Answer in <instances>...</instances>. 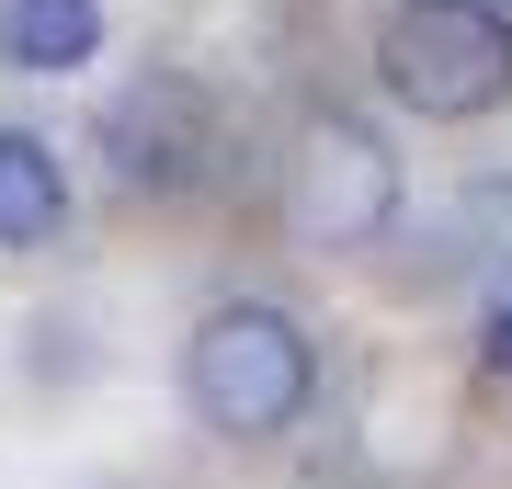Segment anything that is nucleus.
I'll return each instance as SVG.
<instances>
[{"label": "nucleus", "mask_w": 512, "mask_h": 489, "mask_svg": "<svg viewBox=\"0 0 512 489\" xmlns=\"http://www.w3.org/2000/svg\"><path fill=\"white\" fill-rule=\"evenodd\" d=\"M501 12H512V0H501Z\"/></svg>", "instance_id": "6e6552de"}, {"label": "nucleus", "mask_w": 512, "mask_h": 489, "mask_svg": "<svg viewBox=\"0 0 512 489\" xmlns=\"http://www.w3.org/2000/svg\"><path fill=\"white\" fill-rule=\"evenodd\" d=\"M285 217L308 251H376L399 228V148H387L365 114L319 103L296 126V160H285Z\"/></svg>", "instance_id": "7ed1b4c3"}, {"label": "nucleus", "mask_w": 512, "mask_h": 489, "mask_svg": "<svg viewBox=\"0 0 512 489\" xmlns=\"http://www.w3.org/2000/svg\"><path fill=\"white\" fill-rule=\"evenodd\" d=\"M103 148H114V182L126 194H205L228 171V114L183 69H148V80H126L103 103Z\"/></svg>", "instance_id": "20e7f679"}, {"label": "nucleus", "mask_w": 512, "mask_h": 489, "mask_svg": "<svg viewBox=\"0 0 512 489\" xmlns=\"http://www.w3.org/2000/svg\"><path fill=\"white\" fill-rule=\"evenodd\" d=\"M103 46V0H0V69L23 80H69Z\"/></svg>", "instance_id": "39448f33"}, {"label": "nucleus", "mask_w": 512, "mask_h": 489, "mask_svg": "<svg viewBox=\"0 0 512 489\" xmlns=\"http://www.w3.org/2000/svg\"><path fill=\"white\" fill-rule=\"evenodd\" d=\"M501 364H512V319H501Z\"/></svg>", "instance_id": "0eeeda50"}, {"label": "nucleus", "mask_w": 512, "mask_h": 489, "mask_svg": "<svg viewBox=\"0 0 512 489\" xmlns=\"http://www.w3.org/2000/svg\"><path fill=\"white\" fill-rule=\"evenodd\" d=\"M376 80L421 126H478L512 103V12L501 0H399L376 23Z\"/></svg>", "instance_id": "f03ea898"}, {"label": "nucleus", "mask_w": 512, "mask_h": 489, "mask_svg": "<svg viewBox=\"0 0 512 489\" xmlns=\"http://www.w3.org/2000/svg\"><path fill=\"white\" fill-rule=\"evenodd\" d=\"M183 399H194L205 433L262 444V433H285V421L319 399V342L274 308V296H228V308H205L194 342H183Z\"/></svg>", "instance_id": "f257e3e1"}, {"label": "nucleus", "mask_w": 512, "mask_h": 489, "mask_svg": "<svg viewBox=\"0 0 512 489\" xmlns=\"http://www.w3.org/2000/svg\"><path fill=\"white\" fill-rule=\"evenodd\" d=\"M57 217H69V171H57V148L23 137V126H0V251L57 239Z\"/></svg>", "instance_id": "423d86ee"}]
</instances>
